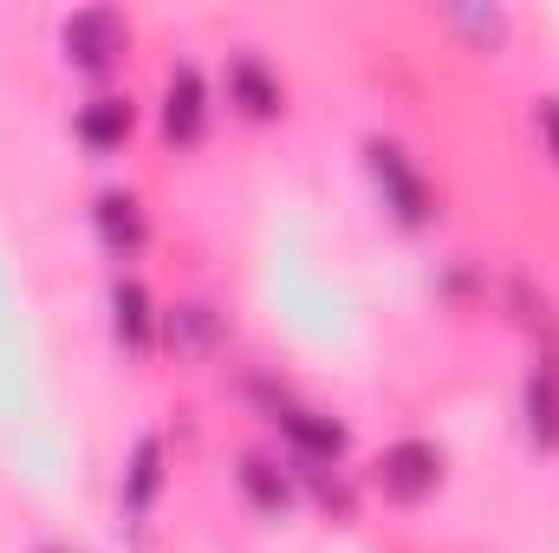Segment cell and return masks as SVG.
Segmentation results:
<instances>
[{
	"instance_id": "6da1fadb",
	"label": "cell",
	"mask_w": 559,
	"mask_h": 553,
	"mask_svg": "<svg viewBox=\"0 0 559 553\" xmlns=\"http://www.w3.org/2000/svg\"><path fill=\"white\" fill-rule=\"evenodd\" d=\"M365 156H371V183H378V196H384V209L404 222V228H423L429 215H436V196H429V183H423V169L397 150V143L371 138L365 143Z\"/></svg>"
},
{
	"instance_id": "7a4b0ae2",
	"label": "cell",
	"mask_w": 559,
	"mask_h": 553,
	"mask_svg": "<svg viewBox=\"0 0 559 553\" xmlns=\"http://www.w3.org/2000/svg\"><path fill=\"white\" fill-rule=\"evenodd\" d=\"M59 46H66V66H79V72H111V66L124 59L131 33H124V20H118L111 7H85V13H72V20L59 26Z\"/></svg>"
},
{
	"instance_id": "3957f363",
	"label": "cell",
	"mask_w": 559,
	"mask_h": 553,
	"mask_svg": "<svg viewBox=\"0 0 559 553\" xmlns=\"http://www.w3.org/2000/svg\"><path fill=\"white\" fill-rule=\"evenodd\" d=\"M436 482H442V449L423 436H404L378 456V489L391 502H423V495H436Z\"/></svg>"
},
{
	"instance_id": "277c9868",
	"label": "cell",
	"mask_w": 559,
	"mask_h": 553,
	"mask_svg": "<svg viewBox=\"0 0 559 553\" xmlns=\"http://www.w3.org/2000/svg\"><path fill=\"white\" fill-rule=\"evenodd\" d=\"M209 131V92H202V72L195 66H176L169 85H163V138L169 143H202Z\"/></svg>"
},
{
	"instance_id": "5b68a950",
	"label": "cell",
	"mask_w": 559,
	"mask_h": 553,
	"mask_svg": "<svg viewBox=\"0 0 559 553\" xmlns=\"http://www.w3.org/2000/svg\"><path fill=\"white\" fill-rule=\"evenodd\" d=\"M92 222H98V242H105V255H111V261H138L143 242H150L143 202H138V196H124V189H105V196H98V209H92Z\"/></svg>"
},
{
	"instance_id": "8992f818",
	"label": "cell",
	"mask_w": 559,
	"mask_h": 553,
	"mask_svg": "<svg viewBox=\"0 0 559 553\" xmlns=\"http://www.w3.org/2000/svg\"><path fill=\"white\" fill-rule=\"evenodd\" d=\"M228 105L241 111V118H254V125H267L280 118V105H286V92H280V79L254 59V52H241L235 66H228Z\"/></svg>"
},
{
	"instance_id": "52a82bcc",
	"label": "cell",
	"mask_w": 559,
	"mask_h": 553,
	"mask_svg": "<svg viewBox=\"0 0 559 553\" xmlns=\"http://www.w3.org/2000/svg\"><path fill=\"white\" fill-rule=\"evenodd\" d=\"M274 423L293 436V449L306 456V462H338L345 456V423H332V416H319V411H274Z\"/></svg>"
},
{
	"instance_id": "ba28073f",
	"label": "cell",
	"mask_w": 559,
	"mask_h": 553,
	"mask_svg": "<svg viewBox=\"0 0 559 553\" xmlns=\"http://www.w3.org/2000/svg\"><path fill=\"white\" fill-rule=\"evenodd\" d=\"M111 332H118V345L150 352V339H156V306H150L143 280H118V286H111Z\"/></svg>"
},
{
	"instance_id": "9c48e42d",
	"label": "cell",
	"mask_w": 559,
	"mask_h": 553,
	"mask_svg": "<svg viewBox=\"0 0 559 553\" xmlns=\"http://www.w3.org/2000/svg\"><path fill=\"white\" fill-rule=\"evenodd\" d=\"M131 125H138V111H131V98H92L85 111H79V143L85 150H124L131 143Z\"/></svg>"
},
{
	"instance_id": "30bf717a",
	"label": "cell",
	"mask_w": 559,
	"mask_h": 553,
	"mask_svg": "<svg viewBox=\"0 0 559 553\" xmlns=\"http://www.w3.org/2000/svg\"><path fill=\"white\" fill-rule=\"evenodd\" d=\"M527 436L540 449H559V358H540L527 378Z\"/></svg>"
},
{
	"instance_id": "8fae6325",
	"label": "cell",
	"mask_w": 559,
	"mask_h": 553,
	"mask_svg": "<svg viewBox=\"0 0 559 553\" xmlns=\"http://www.w3.org/2000/svg\"><path fill=\"white\" fill-rule=\"evenodd\" d=\"M156 495H163V443H156V436H138L131 469H124V515L143 521V515L156 508Z\"/></svg>"
},
{
	"instance_id": "7c38bea8",
	"label": "cell",
	"mask_w": 559,
	"mask_h": 553,
	"mask_svg": "<svg viewBox=\"0 0 559 553\" xmlns=\"http://www.w3.org/2000/svg\"><path fill=\"white\" fill-rule=\"evenodd\" d=\"M163 326H169V345H176L182 358H202V352H215V339H222L215 306H176Z\"/></svg>"
},
{
	"instance_id": "4fadbf2b",
	"label": "cell",
	"mask_w": 559,
	"mask_h": 553,
	"mask_svg": "<svg viewBox=\"0 0 559 553\" xmlns=\"http://www.w3.org/2000/svg\"><path fill=\"white\" fill-rule=\"evenodd\" d=\"M241 489H248V502H254L261 515H274V521L293 508V482L280 475L267 456H241Z\"/></svg>"
},
{
	"instance_id": "5bb4252c",
	"label": "cell",
	"mask_w": 559,
	"mask_h": 553,
	"mask_svg": "<svg viewBox=\"0 0 559 553\" xmlns=\"http://www.w3.org/2000/svg\"><path fill=\"white\" fill-rule=\"evenodd\" d=\"M449 26H455V33H468V39H481V52L508 39V13H501V7H475V13H468V7H455V13H449Z\"/></svg>"
},
{
	"instance_id": "9a60e30c",
	"label": "cell",
	"mask_w": 559,
	"mask_h": 553,
	"mask_svg": "<svg viewBox=\"0 0 559 553\" xmlns=\"http://www.w3.org/2000/svg\"><path fill=\"white\" fill-rule=\"evenodd\" d=\"M534 125H540V138H547V150L559 156V98H540V111H534Z\"/></svg>"
}]
</instances>
